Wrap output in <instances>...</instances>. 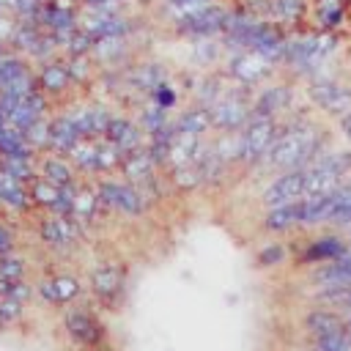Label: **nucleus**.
<instances>
[{"label":"nucleus","mask_w":351,"mask_h":351,"mask_svg":"<svg viewBox=\"0 0 351 351\" xmlns=\"http://www.w3.org/2000/svg\"><path fill=\"white\" fill-rule=\"evenodd\" d=\"M321 154H324L321 132L310 121L296 118V121L280 123V134H277V140L271 143L269 154L263 156V162L258 167H269V170H277V173L304 170Z\"/></svg>","instance_id":"nucleus-1"},{"label":"nucleus","mask_w":351,"mask_h":351,"mask_svg":"<svg viewBox=\"0 0 351 351\" xmlns=\"http://www.w3.org/2000/svg\"><path fill=\"white\" fill-rule=\"evenodd\" d=\"M206 110L211 118V129H217L222 134H239L252 118V99L247 90L241 93V90L225 88V93Z\"/></svg>","instance_id":"nucleus-2"},{"label":"nucleus","mask_w":351,"mask_h":351,"mask_svg":"<svg viewBox=\"0 0 351 351\" xmlns=\"http://www.w3.org/2000/svg\"><path fill=\"white\" fill-rule=\"evenodd\" d=\"M280 134V121L274 118H250V123L239 132V165L258 167L269 154L271 143Z\"/></svg>","instance_id":"nucleus-3"},{"label":"nucleus","mask_w":351,"mask_h":351,"mask_svg":"<svg viewBox=\"0 0 351 351\" xmlns=\"http://www.w3.org/2000/svg\"><path fill=\"white\" fill-rule=\"evenodd\" d=\"M126 277H129V271L121 261H99L88 277L93 299L104 307H115L126 293Z\"/></svg>","instance_id":"nucleus-4"},{"label":"nucleus","mask_w":351,"mask_h":351,"mask_svg":"<svg viewBox=\"0 0 351 351\" xmlns=\"http://www.w3.org/2000/svg\"><path fill=\"white\" fill-rule=\"evenodd\" d=\"M63 329L66 335L88 351H104V324L99 321V315L90 307H69L63 313Z\"/></svg>","instance_id":"nucleus-5"},{"label":"nucleus","mask_w":351,"mask_h":351,"mask_svg":"<svg viewBox=\"0 0 351 351\" xmlns=\"http://www.w3.org/2000/svg\"><path fill=\"white\" fill-rule=\"evenodd\" d=\"M96 197L101 206H107L118 214H126V217H140L148 206V197L140 186H134L129 181H112V178L99 184Z\"/></svg>","instance_id":"nucleus-6"},{"label":"nucleus","mask_w":351,"mask_h":351,"mask_svg":"<svg viewBox=\"0 0 351 351\" xmlns=\"http://www.w3.org/2000/svg\"><path fill=\"white\" fill-rule=\"evenodd\" d=\"M304 197V173L302 170H285L277 173L266 189L261 192V203L266 208H277V206H291L299 203Z\"/></svg>","instance_id":"nucleus-7"},{"label":"nucleus","mask_w":351,"mask_h":351,"mask_svg":"<svg viewBox=\"0 0 351 351\" xmlns=\"http://www.w3.org/2000/svg\"><path fill=\"white\" fill-rule=\"evenodd\" d=\"M310 99L321 107V110H326V112H332V115H346V112H351V88L348 85H343V82H335V80H329V77H315L313 82H310Z\"/></svg>","instance_id":"nucleus-8"},{"label":"nucleus","mask_w":351,"mask_h":351,"mask_svg":"<svg viewBox=\"0 0 351 351\" xmlns=\"http://www.w3.org/2000/svg\"><path fill=\"white\" fill-rule=\"evenodd\" d=\"M228 16L230 11H225L222 5H206L200 11H195L192 16H186L184 22H178V33L192 36V38H208L217 33H225L228 27Z\"/></svg>","instance_id":"nucleus-9"},{"label":"nucleus","mask_w":351,"mask_h":351,"mask_svg":"<svg viewBox=\"0 0 351 351\" xmlns=\"http://www.w3.org/2000/svg\"><path fill=\"white\" fill-rule=\"evenodd\" d=\"M348 252V241L340 236V233H318L315 239H310L304 244V250L299 252V261L304 266H324V263H332L337 258H343Z\"/></svg>","instance_id":"nucleus-10"},{"label":"nucleus","mask_w":351,"mask_h":351,"mask_svg":"<svg viewBox=\"0 0 351 351\" xmlns=\"http://www.w3.org/2000/svg\"><path fill=\"white\" fill-rule=\"evenodd\" d=\"M269 74H271V63L263 60L255 52H247L244 49V52H236L228 60V77H233L241 88H252V85L263 82Z\"/></svg>","instance_id":"nucleus-11"},{"label":"nucleus","mask_w":351,"mask_h":351,"mask_svg":"<svg viewBox=\"0 0 351 351\" xmlns=\"http://www.w3.org/2000/svg\"><path fill=\"white\" fill-rule=\"evenodd\" d=\"M291 99H293V93L285 82L269 85L252 99V118H274L277 121V115L291 107Z\"/></svg>","instance_id":"nucleus-12"},{"label":"nucleus","mask_w":351,"mask_h":351,"mask_svg":"<svg viewBox=\"0 0 351 351\" xmlns=\"http://www.w3.org/2000/svg\"><path fill=\"white\" fill-rule=\"evenodd\" d=\"M302 329L307 332L310 340H318V337L343 332L346 329V315L337 313V310H329V307H310L302 318Z\"/></svg>","instance_id":"nucleus-13"},{"label":"nucleus","mask_w":351,"mask_h":351,"mask_svg":"<svg viewBox=\"0 0 351 351\" xmlns=\"http://www.w3.org/2000/svg\"><path fill=\"white\" fill-rule=\"evenodd\" d=\"M36 291L49 304H71L80 296V280L74 274H55V277L41 280L36 285Z\"/></svg>","instance_id":"nucleus-14"},{"label":"nucleus","mask_w":351,"mask_h":351,"mask_svg":"<svg viewBox=\"0 0 351 351\" xmlns=\"http://www.w3.org/2000/svg\"><path fill=\"white\" fill-rule=\"evenodd\" d=\"M71 85V77H69V66L66 60H44L41 69H38V77H36V88L44 93V96H60L66 93V88Z\"/></svg>","instance_id":"nucleus-15"},{"label":"nucleus","mask_w":351,"mask_h":351,"mask_svg":"<svg viewBox=\"0 0 351 351\" xmlns=\"http://www.w3.org/2000/svg\"><path fill=\"white\" fill-rule=\"evenodd\" d=\"M261 228L266 233H271V236H280V233H288L293 228H302V200L291 203V206L266 208V214L261 219Z\"/></svg>","instance_id":"nucleus-16"},{"label":"nucleus","mask_w":351,"mask_h":351,"mask_svg":"<svg viewBox=\"0 0 351 351\" xmlns=\"http://www.w3.org/2000/svg\"><path fill=\"white\" fill-rule=\"evenodd\" d=\"M118 170L123 173V178H126L129 184H134V186H140V184H145V181H151V178H154V170H156V162H154V156L148 154V148L143 145V148H137V151H132V154H126Z\"/></svg>","instance_id":"nucleus-17"},{"label":"nucleus","mask_w":351,"mask_h":351,"mask_svg":"<svg viewBox=\"0 0 351 351\" xmlns=\"http://www.w3.org/2000/svg\"><path fill=\"white\" fill-rule=\"evenodd\" d=\"M335 214V192L332 195H310L302 197V228L329 225Z\"/></svg>","instance_id":"nucleus-18"},{"label":"nucleus","mask_w":351,"mask_h":351,"mask_svg":"<svg viewBox=\"0 0 351 351\" xmlns=\"http://www.w3.org/2000/svg\"><path fill=\"white\" fill-rule=\"evenodd\" d=\"M173 126H176L178 134H189V137L203 140V134L211 129V118H208V110L206 107H189V110H184L173 121Z\"/></svg>","instance_id":"nucleus-19"},{"label":"nucleus","mask_w":351,"mask_h":351,"mask_svg":"<svg viewBox=\"0 0 351 351\" xmlns=\"http://www.w3.org/2000/svg\"><path fill=\"white\" fill-rule=\"evenodd\" d=\"M41 178L55 186H69V184H74V165L69 162V156L49 154L41 159Z\"/></svg>","instance_id":"nucleus-20"},{"label":"nucleus","mask_w":351,"mask_h":351,"mask_svg":"<svg viewBox=\"0 0 351 351\" xmlns=\"http://www.w3.org/2000/svg\"><path fill=\"white\" fill-rule=\"evenodd\" d=\"M266 8L282 25H293L304 16V0H269Z\"/></svg>","instance_id":"nucleus-21"},{"label":"nucleus","mask_w":351,"mask_h":351,"mask_svg":"<svg viewBox=\"0 0 351 351\" xmlns=\"http://www.w3.org/2000/svg\"><path fill=\"white\" fill-rule=\"evenodd\" d=\"M288 258V247L282 241H266L258 247L255 252V263L258 269H274V266H282Z\"/></svg>","instance_id":"nucleus-22"},{"label":"nucleus","mask_w":351,"mask_h":351,"mask_svg":"<svg viewBox=\"0 0 351 351\" xmlns=\"http://www.w3.org/2000/svg\"><path fill=\"white\" fill-rule=\"evenodd\" d=\"M60 189H63V186H55V184H49V181H44V178H36V181L30 184L27 197H33V203H38V206L58 208V203H60Z\"/></svg>","instance_id":"nucleus-23"},{"label":"nucleus","mask_w":351,"mask_h":351,"mask_svg":"<svg viewBox=\"0 0 351 351\" xmlns=\"http://www.w3.org/2000/svg\"><path fill=\"white\" fill-rule=\"evenodd\" d=\"M25 280V261L16 255H3L0 258V282H22Z\"/></svg>","instance_id":"nucleus-24"},{"label":"nucleus","mask_w":351,"mask_h":351,"mask_svg":"<svg viewBox=\"0 0 351 351\" xmlns=\"http://www.w3.org/2000/svg\"><path fill=\"white\" fill-rule=\"evenodd\" d=\"M310 346H313V351H351V340L346 337V329L318 337V340H310Z\"/></svg>","instance_id":"nucleus-25"},{"label":"nucleus","mask_w":351,"mask_h":351,"mask_svg":"<svg viewBox=\"0 0 351 351\" xmlns=\"http://www.w3.org/2000/svg\"><path fill=\"white\" fill-rule=\"evenodd\" d=\"M176 101H178V93H176V88H170L167 82H162L159 88L151 90V104L159 107V110H165V112H170V110L176 107Z\"/></svg>","instance_id":"nucleus-26"},{"label":"nucleus","mask_w":351,"mask_h":351,"mask_svg":"<svg viewBox=\"0 0 351 351\" xmlns=\"http://www.w3.org/2000/svg\"><path fill=\"white\" fill-rule=\"evenodd\" d=\"M318 22H321L324 27H337V25H343V5H337V8H318Z\"/></svg>","instance_id":"nucleus-27"},{"label":"nucleus","mask_w":351,"mask_h":351,"mask_svg":"<svg viewBox=\"0 0 351 351\" xmlns=\"http://www.w3.org/2000/svg\"><path fill=\"white\" fill-rule=\"evenodd\" d=\"M14 250V233H11V228L8 225H3L0 222V258L3 255H8Z\"/></svg>","instance_id":"nucleus-28"},{"label":"nucleus","mask_w":351,"mask_h":351,"mask_svg":"<svg viewBox=\"0 0 351 351\" xmlns=\"http://www.w3.org/2000/svg\"><path fill=\"white\" fill-rule=\"evenodd\" d=\"M329 225H337V228H351V208L337 211V214L332 217V222H329Z\"/></svg>","instance_id":"nucleus-29"},{"label":"nucleus","mask_w":351,"mask_h":351,"mask_svg":"<svg viewBox=\"0 0 351 351\" xmlns=\"http://www.w3.org/2000/svg\"><path fill=\"white\" fill-rule=\"evenodd\" d=\"M340 129H343V137L351 143V112H346V115L340 118Z\"/></svg>","instance_id":"nucleus-30"},{"label":"nucleus","mask_w":351,"mask_h":351,"mask_svg":"<svg viewBox=\"0 0 351 351\" xmlns=\"http://www.w3.org/2000/svg\"><path fill=\"white\" fill-rule=\"evenodd\" d=\"M318 3V8H337L343 0H315Z\"/></svg>","instance_id":"nucleus-31"},{"label":"nucleus","mask_w":351,"mask_h":351,"mask_svg":"<svg viewBox=\"0 0 351 351\" xmlns=\"http://www.w3.org/2000/svg\"><path fill=\"white\" fill-rule=\"evenodd\" d=\"M346 337L351 340V315H346Z\"/></svg>","instance_id":"nucleus-32"},{"label":"nucleus","mask_w":351,"mask_h":351,"mask_svg":"<svg viewBox=\"0 0 351 351\" xmlns=\"http://www.w3.org/2000/svg\"><path fill=\"white\" fill-rule=\"evenodd\" d=\"M0 14H3V11H0Z\"/></svg>","instance_id":"nucleus-33"}]
</instances>
